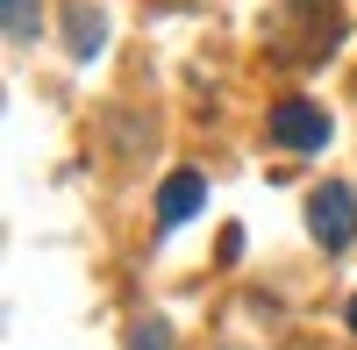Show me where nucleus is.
<instances>
[{"label":"nucleus","mask_w":357,"mask_h":350,"mask_svg":"<svg viewBox=\"0 0 357 350\" xmlns=\"http://www.w3.org/2000/svg\"><path fill=\"white\" fill-rule=\"evenodd\" d=\"M307 229H314L321 250H350V243H357V193H350L343 179L314 186V200H307Z\"/></svg>","instance_id":"obj_1"},{"label":"nucleus","mask_w":357,"mask_h":350,"mask_svg":"<svg viewBox=\"0 0 357 350\" xmlns=\"http://www.w3.org/2000/svg\"><path fill=\"white\" fill-rule=\"evenodd\" d=\"M129 350H172V336H165L158 322H136V336H129Z\"/></svg>","instance_id":"obj_6"},{"label":"nucleus","mask_w":357,"mask_h":350,"mask_svg":"<svg viewBox=\"0 0 357 350\" xmlns=\"http://www.w3.org/2000/svg\"><path fill=\"white\" fill-rule=\"evenodd\" d=\"M8 15V43H36V0H0Z\"/></svg>","instance_id":"obj_4"},{"label":"nucleus","mask_w":357,"mask_h":350,"mask_svg":"<svg viewBox=\"0 0 357 350\" xmlns=\"http://www.w3.org/2000/svg\"><path fill=\"white\" fill-rule=\"evenodd\" d=\"M350 329H357V300H350Z\"/></svg>","instance_id":"obj_7"},{"label":"nucleus","mask_w":357,"mask_h":350,"mask_svg":"<svg viewBox=\"0 0 357 350\" xmlns=\"http://www.w3.org/2000/svg\"><path fill=\"white\" fill-rule=\"evenodd\" d=\"M100 36H107L100 15H93V8H72V50H79V57H93V50H100Z\"/></svg>","instance_id":"obj_5"},{"label":"nucleus","mask_w":357,"mask_h":350,"mask_svg":"<svg viewBox=\"0 0 357 350\" xmlns=\"http://www.w3.org/2000/svg\"><path fill=\"white\" fill-rule=\"evenodd\" d=\"M272 136L286 143V151H321V143H329V114H321L314 100H279L272 107Z\"/></svg>","instance_id":"obj_2"},{"label":"nucleus","mask_w":357,"mask_h":350,"mask_svg":"<svg viewBox=\"0 0 357 350\" xmlns=\"http://www.w3.org/2000/svg\"><path fill=\"white\" fill-rule=\"evenodd\" d=\"M200 200H207V179H200V172H172V179L158 186V222L178 229L186 215H200Z\"/></svg>","instance_id":"obj_3"}]
</instances>
